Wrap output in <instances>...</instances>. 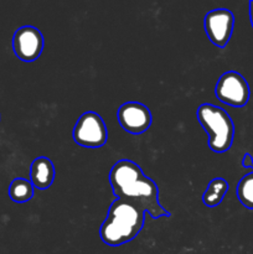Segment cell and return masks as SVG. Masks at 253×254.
Listing matches in <instances>:
<instances>
[{"label": "cell", "instance_id": "1", "mask_svg": "<svg viewBox=\"0 0 253 254\" xmlns=\"http://www.w3.org/2000/svg\"><path fill=\"white\" fill-rule=\"evenodd\" d=\"M109 183L117 198L139 206L154 220L170 217L159 202L158 185L144 175L138 164L126 159L117 161L109 173Z\"/></svg>", "mask_w": 253, "mask_h": 254}, {"label": "cell", "instance_id": "2", "mask_svg": "<svg viewBox=\"0 0 253 254\" xmlns=\"http://www.w3.org/2000/svg\"><path fill=\"white\" fill-rule=\"evenodd\" d=\"M145 221V211L124 200H114L106 220L99 228L102 241L111 247L133 241L141 231Z\"/></svg>", "mask_w": 253, "mask_h": 254}, {"label": "cell", "instance_id": "3", "mask_svg": "<svg viewBox=\"0 0 253 254\" xmlns=\"http://www.w3.org/2000/svg\"><path fill=\"white\" fill-rule=\"evenodd\" d=\"M197 119L208 135V146L215 153L230 150L235 136V124L225 109L211 103L197 108Z\"/></svg>", "mask_w": 253, "mask_h": 254}, {"label": "cell", "instance_id": "4", "mask_svg": "<svg viewBox=\"0 0 253 254\" xmlns=\"http://www.w3.org/2000/svg\"><path fill=\"white\" fill-rule=\"evenodd\" d=\"M108 130L104 121L96 112H86L76 122L73 140L84 148H101L107 143Z\"/></svg>", "mask_w": 253, "mask_h": 254}, {"label": "cell", "instance_id": "5", "mask_svg": "<svg viewBox=\"0 0 253 254\" xmlns=\"http://www.w3.org/2000/svg\"><path fill=\"white\" fill-rule=\"evenodd\" d=\"M215 94L222 103L240 108L248 103L251 91L248 82L242 74L236 71H228L218 78Z\"/></svg>", "mask_w": 253, "mask_h": 254}, {"label": "cell", "instance_id": "6", "mask_svg": "<svg viewBox=\"0 0 253 254\" xmlns=\"http://www.w3.org/2000/svg\"><path fill=\"white\" fill-rule=\"evenodd\" d=\"M235 26V16L227 9H215L206 14L203 29L210 41L217 47H225L230 42Z\"/></svg>", "mask_w": 253, "mask_h": 254}, {"label": "cell", "instance_id": "7", "mask_svg": "<svg viewBox=\"0 0 253 254\" xmlns=\"http://www.w3.org/2000/svg\"><path fill=\"white\" fill-rule=\"evenodd\" d=\"M44 36L35 26H21L12 37L15 55L24 62H34L41 56L44 50Z\"/></svg>", "mask_w": 253, "mask_h": 254}, {"label": "cell", "instance_id": "8", "mask_svg": "<svg viewBox=\"0 0 253 254\" xmlns=\"http://www.w3.org/2000/svg\"><path fill=\"white\" fill-rule=\"evenodd\" d=\"M118 122L122 128L133 135L143 134L150 128L151 113L146 106L139 102H126L118 109Z\"/></svg>", "mask_w": 253, "mask_h": 254}, {"label": "cell", "instance_id": "9", "mask_svg": "<svg viewBox=\"0 0 253 254\" xmlns=\"http://www.w3.org/2000/svg\"><path fill=\"white\" fill-rule=\"evenodd\" d=\"M55 180L54 163L46 156L35 159L30 168V181L34 188L39 190H47Z\"/></svg>", "mask_w": 253, "mask_h": 254}, {"label": "cell", "instance_id": "10", "mask_svg": "<svg viewBox=\"0 0 253 254\" xmlns=\"http://www.w3.org/2000/svg\"><path fill=\"white\" fill-rule=\"evenodd\" d=\"M228 183L222 178L212 179L202 195V202L207 207H216L222 202L228 191Z\"/></svg>", "mask_w": 253, "mask_h": 254}, {"label": "cell", "instance_id": "11", "mask_svg": "<svg viewBox=\"0 0 253 254\" xmlns=\"http://www.w3.org/2000/svg\"><path fill=\"white\" fill-rule=\"evenodd\" d=\"M9 196L14 202H27L34 196V185L26 179L17 178L11 181L9 186Z\"/></svg>", "mask_w": 253, "mask_h": 254}, {"label": "cell", "instance_id": "12", "mask_svg": "<svg viewBox=\"0 0 253 254\" xmlns=\"http://www.w3.org/2000/svg\"><path fill=\"white\" fill-rule=\"evenodd\" d=\"M237 197L248 210H253V171L243 176L237 185Z\"/></svg>", "mask_w": 253, "mask_h": 254}, {"label": "cell", "instance_id": "13", "mask_svg": "<svg viewBox=\"0 0 253 254\" xmlns=\"http://www.w3.org/2000/svg\"><path fill=\"white\" fill-rule=\"evenodd\" d=\"M242 166H243V168H251L253 170V158H252V155H251V154L246 153L245 155H243Z\"/></svg>", "mask_w": 253, "mask_h": 254}, {"label": "cell", "instance_id": "14", "mask_svg": "<svg viewBox=\"0 0 253 254\" xmlns=\"http://www.w3.org/2000/svg\"><path fill=\"white\" fill-rule=\"evenodd\" d=\"M250 19H251V24H252V27H253V1H250Z\"/></svg>", "mask_w": 253, "mask_h": 254}]
</instances>
